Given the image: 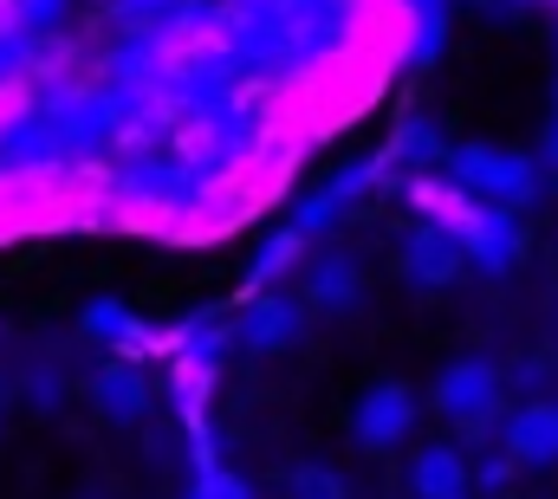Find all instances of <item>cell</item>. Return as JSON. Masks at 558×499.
<instances>
[{
  "mask_svg": "<svg viewBox=\"0 0 558 499\" xmlns=\"http://www.w3.org/2000/svg\"><path fill=\"white\" fill-rule=\"evenodd\" d=\"M448 182H454V188H468L474 202L520 208V202H533V188H539V169H533L520 149L461 143V149H448Z\"/></svg>",
  "mask_w": 558,
  "mask_h": 499,
  "instance_id": "6da1fadb",
  "label": "cell"
},
{
  "mask_svg": "<svg viewBox=\"0 0 558 499\" xmlns=\"http://www.w3.org/2000/svg\"><path fill=\"white\" fill-rule=\"evenodd\" d=\"M435 409H441L448 422H461L468 435H487V422H494V409H500V370H494L487 357L448 364V370L435 376Z\"/></svg>",
  "mask_w": 558,
  "mask_h": 499,
  "instance_id": "7a4b0ae2",
  "label": "cell"
},
{
  "mask_svg": "<svg viewBox=\"0 0 558 499\" xmlns=\"http://www.w3.org/2000/svg\"><path fill=\"white\" fill-rule=\"evenodd\" d=\"M410 428H416V395H410L403 382H377V389H364V395H357V415H351L357 448L384 454V448H397Z\"/></svg>",
  "mask_w": 558,
  "mask_h": 499,
  "instance_id": "3957f363",
  "label": "cell"
},
{
  "mask_svg": "<svg viewBox=\"0 0 558 499\" xmlns=\"http://www.w3.org/2000/svg\"><path fill=\"white\" fill-rule=\"evenodd\" d=\"M461 253L481 266V272H507L513 259H520V221H513V208H500V202H474V215H468V228L454 234Z\"/></svg>",
  "mask_w": 558,
  "mask_h": 499,
  "instance_id": "277c9868",
  "label": "cell"
},
{
  "mask_svg": "<svg viewBox=\"0 0 558 499\" xmlns=\"http://www.w3.org/2000/svg\"><path fill=\"white\" fill-rule=\"evenodd\" d=\"M461 266H468V253H461V241L448 234V228H435V221H422L416 234L403 241V279L410 285H454L461 279Z\"/></svg>",
  "mask_w": 558,
  "mask_h": 499,
  "instance_id": "5b68a950",
  "label": "cell"
},
{
  "mask_svg": "<svg viewBox=\"0 0 558 499\" xmlns=\"http://www.w3.org/2000/svg\"><path fill=\"white\" fill-rule=\"evenodd\" d=\"M234 331H241V344H247V351H286V344L305 331V305H299V299H286V292H267V299H254V305H247V318H241Z\"/></svg>",
  "mask_w": 558,
  "mask_h": 499,
  "instance_id": "8992f818",
  "label": "cell"
},
{
  "mask_svg": "<svg viewBox=\"0 0 558 499\" xmlns=\"http://www.w3.org/2000/svg\"><path fill=\"white\" fill-rule=\"evenodd\" d=\"M500 435H507V454L526 461V467L558 461V402H526V409H513V415L500 422Z\"/></svg>",
  "mask_w": 558,
  "mask_h": 499,
  "instance_id": "52a82bcc",
  "label": "cell"
},
{
  "mask_svg": "<svg viewBox=\"0 0 558 499\" xmlns=\"http://www.w3.org/2000/svg\"><path fill=\"white\" fill-rule=\"evenodd\" d=\"M92 402H98L111 422H143V409H149V382H143L137 357H111L105 370L92 376Z\"/></svg>",
  "mask_w": 558,
  "mask_h": 499,
  "instance_id": "ba28073f",
  "label": "cell"
},
{
  "mask_svg": "<svg viewBox=\"0 0 558 499\" xmlns=\"http://www.w3.org/2000/svg\"><path fill=\"white\" fill-rule=\"evenodd\" d=\"M357 292H364V272H357L351 253H318V259H312V272H305V299H312V305H325V312H351Z\"/></svg>",
  "mask_w": 558,
  "mask_h": 499,
  "instance_id": "9c48e42d",
  "label": "cell"
},
{
  "mask_svg": "<svg viewBox=\"0 0 558 499\" xmlns=\"http://www.w3.org/2000/svg\"><path fill=\"white\" fill-rule=\"evenodd\" d=\"M410 487H416V499H468L474 494L468 461L454 448H422L416 467H410Z\"/></svg>",
  "mask_w": 558,
  "mask_h": 499,
  "instance_id": "30bf717a",
  "label": "cell"
},
{
  "mask_svg": "<svg viewBox=\"0 0 558 499\" xmlns=\"http://www.w3.org/2000/svg\"><path fill=\"white\" fill-rule=\"evenodd\" d=\"M410 202H416L435 228H448V234H461V228H468V215H474V195H468V188H454L448 175H410Z\"/></svg>",
  "mask_w": 558,
  "mask_h": 499,
  "instance_id": "8fae6325",
  "label": "cell"
},
{
  "mask_svg": "<svg viewBox=\"0 0 558 499\" xmlns=\"http://www.w3.org/2000/svg\"><path fill=\"white\" fill-rule=\"evenodd\" d=\"M85 331H92L98 344H118V351H143V344H149V331L137 325V312H124L118 299L85 305Z\"/></svg>",
  "mask_w": 558,
  "mask_h": 499,
  "instance_id": "7c38bea8",
  "label": "cell"
},
{
  "mask_svg": "<svg viewBox=\"0 0 558 499\" xmlns=\"http://www.w3.org/2000/svg\"><path fill=\"white\" fill-rule=\"evenodd\" d=\"M208 376H215V364H202V357H175V370H169V395H175V409L189 415V428H202V395H208Z\"/></svg>",
  "mask_w": 558,
  "mask_h": 499,
  "instance_id": "4fadbf2b",
  "label": "cell"
},
{
  "mask_svg": "<svg viewBox=\"0 0 558 499\" xmlns=\"http://www.w3.org/2000/svg\"><path fill=\"white\" fill-rule=\"evenodd\" d=\"M299 253H305V234H299V228H279L274 241L260 247V259H254V279H260V285H279V279L299 266Z\"/></svg>",
  "mask_w": 558,
  "mask_h": 499,
  "instance_id": "5bb4252c",
  "label": "cell"
},
{
  "mask_svg": "<svg viewBox=\"0 0 558 499\" xmlns=\"http://www.w3.org/2000/svg\"><path fill=\"white\" fill-rule=\"evenodd\" d=\"M286 487H292V499H351L344 480H338L331 467H318V461H299V467L286 474Z\"/></svg>",
  "mask_w": 558,
  "mask_h": 499,
  "instance_id": "9a60e30c",
  "label": "cell"
},
{
  "mask_svg": "<svg viewBox=\"0 0 558 499\" xmlns=\"http://www.w3.org/2000/svg\"><path fill=\"white\" fill-rule=\"evenodd\" d=\"M410 156H428V162L441 156V136H435V124H428V118H410V124L397 130V143L384 149V162H410Z\"/></svg>",
  "mask_w": 558,
  "mask_h": 499,
  "instance_id": "2e32d148",
  "label": "cell"
},
{
  "mask_svg": "<svg viewBox=\"0 0 558 499\" xmlns=\"http://www.w3.org/2000/svg\"><path fill=\"white\" fill-rule=\"evenodd\" d=\"M189 499H254V494H247V480H234V474L208 467V474H195V494H189Z\"/></svg>",
  "mask_w": 558,
  "mask_h": 499,
  "instance_id": "e0dca14e",
  "label": "cell"
},
{
  "mask_svg": "<svg viewBox=\"0 0 558 499\" xmlns=\"http://www.w3.org/2000/svg\"><path fill=\"white\" fill-rule=\"evenodd\" d=\"M441 46V7H428V13H416V39H410V59L416 65H428V52Z\"/></svg>",
  "mask_w": 558,
  "mask_h": 499,
  "instance_id": "ac0fdd59",
  "label": "cell"
},
{
  "mask_svg": "<svg viewBox=\"0 0 558 499\" xmlns=\"http://www.w3.org/2000/svg\"><path fill=\"white\" fill-rule=\"evenodd\" d=\"M468 480H474V487H487V494H494V487H507V480H513V454H487L481 467H468Z\"/></svg>",
  "mask_w": 558,
  "mask_h": 499,
  "instance_id": "d6986e66",
  "label": "cell"
},
{
  "mask_svg": "<svg viewBox=\"0 0 558 499\" xmlns=\"http://www.w3.org/2000/svg\"><path fill=\"white\" fill-rule=\"evenodd\" d=\"M33 402L46 409V402H59V376L52 370H33Z\"/></svg>",
  "mask_w": 558,
  "mask_h": 499,
  "instance_id": "ffe728a7",
  "label": "cell"
},
{
  "mask_svg": "<svg viewBox=\"0 0 558 499\" xmlns=\"http://www.w3.org/2000/svg\"><path fill=\"white\" fill-rule=\"evenodd\" d=\"M539 376H546V364H539V357H526V364H513V382H520V389H539Z\"/></svg>",
  "mask_w": 558,
  "mask_h": 499,
  "instance_id": "44dd1931",
  "label": "cell"
},
{
  "mask_svg": "<svg viewBox=\"0 0 558 499\" xmlns=\"http://www.w3.org/2000/svg\"><path fill=\"white\" fill-rule=\"evenodd\" d=\"M546 162L558 169V124H553V136H546Z\"/></svg>",
  "mask_w": 558,
  "mask_h": 499,
  "instance_id": "7402d4cb",
  "label": "cell"
}]
</instances>
